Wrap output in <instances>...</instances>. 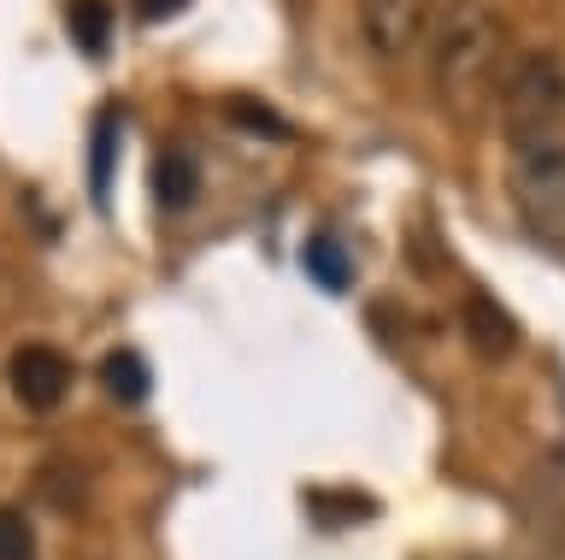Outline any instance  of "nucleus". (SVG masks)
I'll return each instance as SVG.
<instances>
[{
	"mask_svg": "<svg viewBox=\"0 0 565 560\" xmlns=\"http://www.w3.org/2000/svg\"><path fill=\"white\" fill-rule=\"evenodd\" d=\"M65 24H71V36H77V47L88 60L113 54V7H106V0H65Z\"/></svg>",
	"mask_w": 565,
	"mask_h": 560,
	"instance_id": "nucleus-10",
	"label": "nucleus"
},
{
	"mask_svg": "<svg viewBox=\"0 0 565 560\" xmlns=\"http://www.w3.org/2000/svg\"><path fill=\"white\" fill-rule=\"evenodd\" d=\"M512 201L530 236L565 249V142L512 148Z\"/></svg>",
	"mask_w": 565,
	"mask_h": 560,
	"instance_id": "nucleus-3",
	"label": "nucleus"
},
{
	"mask_svg": "<svg viewBox=\"0 0 565 560\" xmlns=\"http://www.w3.org/2000/svg\"><path fill=\"white\" fill-rule=\"evenodd\" d=\"M113 160H118V113H106L95 130V148H88V183H95L100 201L113 196Z\"/></svg>",
	"mask_w": 565,
	"mask_h": 560,
	"instance_id": "nucleus-11",
	"label": "nucleus"
},
{
	"mask_svg": "<svg viewBox=\"0 0 565 560\" xmlns=\"http://www.w3.org/2000/svg\"><path fill=\"white\" fill-rule=\"evenodd\" d=\"M71 378H77L71 372V355L53 342H24V348H12V360H7V383H12L18 408H30V413L60 408L71 395Z\"/></svg>",
	"mask_w": 565,
	"mask_h": 560,
	"instance_id": "nucleus-4",
	"label": "nucleus"
},
{
	"mask_svg": "<svg viewBox=\"0 0 565 560\" xmlns=\"http://www.w3.org/2000/svg\"><path fill=\"white\" fill-rule=\"evenodd\" d=\"M466 337L483 348V355H512V348H519V325L494 307V295H471L466 302Z\"/></svg>",
	"mask_w": 565,
	"mask_h": 560,
	"instance_id": "nucleus-9",
	"label": "nucleus"
},
{
	"mask_svg": "<svg viewBox=\"0 0 565 560\" xmlns=\"http://www.w3.org/2000/svg\"><path fill=\"white\" fill-rule=\"evenodd\" d=\"M501 107H507L512 148L559 142V130H565V60L547 54V47L519 54V65L501 77Z\"/></svg>",
	"mask_w": 565,
	"mask_h": 560,
	"instance_id": "nucleus-2",
	"label": "nucleus"
},
{
	"mask_svg": "<svg viewBox=\"0 0 565 560\" xmlns=\"http://www.w3.org/2000/svg\"><path fill=\"white\" fill-rule=\"evenodd\" d=\"M0 560H35V525L24 507H0Z\"/></svg>",
	"mask_w": 565,
	"mask_h": 560,
	"instance_id": "nucleus-12",
	"label": "nucleus"
},
{
	"mask_svg": "<svg viewBox=\"0 0 565 560\" xmlns=\"http://www.w3.org/2000/svg\"><path fill=\"white\" fill-rule=\"evenodd\" d=\"M507 65V19L489 0H448L430 24V89L454 125H477L501 95Z\"/></svg>",
	"mask_w": 565,
	"mask_h": 560,
	"instance_id": "nucleus-1",
	"label": "nucleus"
},
{
	"mask_svg": "<svg viewBox=\"0 0 565 560\" xmlns=\"http://www.w3.org/2000/svg\"><path fill=\"white\" fill-rule=\"evenodd\" d=\"M300 260H307V277H312L318 289L342 295V289L353 284V260H348V249H342V236H335V231H318V236H307V249H300Z\"/></svg>",
	"mask_w": 565,
	"mask_h": 560,
	"instance_id": "nucleus-8",
	"label": "nucleus"
},
{
	"mask_svg": "<svg viewBox=\"0 0 565 560\" xmlns=\"http://www.w3.org/2000/svg\"><path fill=\"white\" fill-rule=\"evenodd\" d=\"M130 7H136L141 24H166V19H177V12L189 7V0H130Z\"/></svg>",
	"mask_w": 565,
	"mask_h": 560,
	"instance_id": "nucleus-14",
	"label": "nucleus"
},
{
	"mask_svg": "<svg viewBox=\"0 0 565 560\" xmlns=\"http://www.w3.org/2000/svg\"><path fill=\"white\" fill-rule=\"evenodd\" d=\"M360 12V36L377 60H401L413 54L418 36L430 30L436 19V0H353Z\"/></svg>",
	"mask_w": 565,
	"mask_h": 560,
	"instance_id": "nucleus-5",
	"label": "nucleus"
},
{
	"mask_svg": "<svg viewBox=\"0 0 565 560\" xmlns=\"http://www.w3.org/2000/svg\"><path fill=\"white\" fill-rule=\"evenodd\" d=\"M100 383H106V395L118 401V408H141L153 390V378H148V360L136 355V348H113V355L100 360Z\"/></svg>",
	"mask_w": 565,
	"mask_h": 560,
	"instance_id": "nucleus-7",
	"label": "nucleus"
},
{
	"mask_svg": "<svg viewBox=\"0 0 565 560\" xmlns=\"http://www.w3.org/2000/svg\"><path fill=\"white\" fill-rule=\"evenodd\" d=\"M230 118H242V125H254V136H271V142H277V136H289V118H277L271 107H259V101H230Z\"/></svg>",
	"mask_w": 565,
	"mask_h": 560,
	"instance_id": "nucleus-13",
	"label": "nucleus"
},
{
	"mask_svg": "<svg viewBox=\"0 0 565 560\" xmlns=\"http://www.w3.org/2000/svg\"><path fill=\"white\" fill-rule=\"evenodd\" d=\"M153 196L166 213H177V207H189L194 196H201V166H194L189 148H166L153 160Z\"/></svg>",
	"mask_w": 565,
	"mask_h": 560,
	"instance_id": "nucleus-6",
	"label": "nucleus"
}]
</instances>
